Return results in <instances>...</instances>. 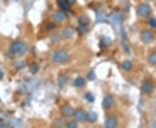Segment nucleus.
<instances>
[{
	"instance_id": "5",
	"label": "nucleus",
	"mask_w": 156,
	"mask_h": 128,
	"mask_svg": "<svg viewBox=\"0 0 156 128\" xmlns=\"http://www.w3.org/2000/svg\"><path fill=\"white\" fill-rule=\"evenodd\" d=\"M113 104H114V99H113V97L111 95H107L103 99V101H102V107H103V108L108 109V108L112 107Z\"/></svg>"
},
{
	"instance_id": "23",
	"label": "nucleus",
	"mask_w": 156,
	"mask_h": 128,
	"mask_svg": "<svg viewBox=\"0 0 156 128\" xmlns=\"http://www.w3.org/2000/svg\"><path fill=\"white\" fill-rule=\"evenodd\" d=\"M68 2L69 3V4H73L75 2V0H68Z\"/></svg>"
},
{
	"instance_id": "15",
	"label": "nucleus",
	"mask_w": 156,
	"mask_h": 128,
	"mask_svg": "<svg viewBox=\"0 0 156 128\" xmlns=\"http://www.w3.org/2000/svg\"><path fill=\"white\" fill-rule=\"evenodd\" d=\"M79 23H80L81 25H82V26H86V25H88V24L89 23V19L87 16H83L79 18Z\"/></svg>"
},
{
	"instance_id": "16",
	"label": "nucleus",
	"mask_w": 156,
	"mask_h": 128,
	"mask_svg": "<svg viewBox=\"0 0 156 128\" xmlns=\"http://www.w3.org/2000/svg\"><path fill=\"white\" fill-rule=\"evenodd\" d=\"M132 68H133V65L128 61H125L124 63H122V68L126 71H130L132 69Z\"/></svg>"
},
{
	"instance_id": "3",
	"label": "nucleus",
	"mask_w": 156,
	"mask_h": 128,
	"mask_svg": "<svg viewBox=\"0 0 156 128\" xmlns=\"http://www.w3.org/2000/svg\"><path fill=\"white\" fill-rule=\"evenodd\" d=\"M150 11H151V9H150L149 5H147L146 4H140L137 7V10H136L137 14L140 16H141V17H146V16H149Z\"/></svg>"
},
{
	"instance_id": "14",
	"label": "nucleus",
	"mask_w": 156,
	"mask_h": 128,
	"mask_svg": "<svg viewBox=\"0 0 156 128\" xmlns=\"http://www.w3.org/2000/svg\"><path fill=\"white\" fill-rule=\"evenodd\" d=\"M74 34V30L72 28H66L63 31V35L66 38H70Z\"/></svg>"
},
{
	"instance_id": "6",
	"label": "nucleus",
	"mask_w": 156,
	"mask_h": 128,
	"mask_svg": "<svg viewBox=\"0 0 156 128\" xmlns=\"http://www.w3.org/2000/svg\"><path fill=\"white\" fill-rule=\"evenodd\" d=\"M117 126V120L116 118L114 116H110L107 119L106 122H105V127L108 128H114Z\"/></svg>"
},
{
	"instance_id": "22",
	"label": "nucleus",
	"mask_w": 156,
	"mask_h": 128,
	"mask_svg": "<svg viewBox=\"0 0 156 128\" xmlns=\"http://www.w3.org/2000/svg\"><path fill=\"white\" fill-rule=\"evenodd\" d=\"M88 77L90 79V80H94V79H95V76L94 75V73L93 72H91L89 75H88Z\"/></svg>"
},
{
	"instance_id": "24",
	"label": "nucleus",
	"mask_w": 156,
	"mask_h": 128,
	"mask_svg": "<svg viewBox=\"0 0 156 128\" xmlns=\"http://www.w3.org/2000/svg\"><path fill=\"white\" fill-rule=\"evenodd\" d=\"M3 75H4V74H3V72L0 70V80L2 79V77H3Z\"/></svg>"
},
{
	"instance_id": "13",
	"label": "nucleus",
	"mask_w": 156,
	"mask_h": 128,
	"mask_svg": "<svg viewBox=\"0 0 156 128\" xmlns=\"http://www.w3.org/2000/svg\"><path fill=\"white\" fill-rule=\"evenodd\" d=\"M54 18H55V20L57 21V22H63V21L66 19V16H65L64 13H62L61 11H58V12H57V13L54 15Z\"/></svg>"
},
{
	"instance_id": "17",
	"label": "nucleus",
	"mask_w": 156,
	"mask_h": 128,
	"mask_svg": "<svg viewBox=\"0 0 156 128\" xmlns=\"http://www.w3.org/2000/svg\"><path fill=\"white\" fill-rule=\"evenodd\" d=\"M148 62L152 65H156V52H153L149 57H148Z\"/></svg>"
},
{
	"instance_id": "10",
	"label": "nucleus",
	"mask_w": 156,
	"mask_h": 128,
	"mask_svg": "<svg viewBox=\"0 0 156 128\" xmlns=\"http://www.w3.org/2000/svg\"><path fill=\"white\" fill-rule=\"evenodd\" d=\"M86 119L90 122V123H94L97 120V114L94 112H89L86 114Z\"/></svg>"
},
{
	"instance_id": "21",
	"label": "nucleus",
	"mask_w": 156,
	"mask_h": 128,
	"mask_svg": "<svg viewBox=\"0 0 156 128\" xmlns=\"http://www.w3.org/2000/svg\"><path fill=\"white\" fill-rule=\"evenodd\" d=\"M63 77H64V76H62H62L60 77V80H59V84H60L61 86H62V85L65 83V81H66V79H63Z\"/></svg>"
},
{
	"instance_id": "19",
	"label": "nucleus",
	"mask_w": 156,
	"mask_h": 128,
	"mask_svg": "<svg viewBox=\"0 0 156 128\" xmlns=\"http://www.w3.org/2000/svg\"><path fill=\"white\" fill-rule=\"evenodd\" d=\"M149 24H150V26H151V27H153V28H156V19L155 18L152 17V18L149 20Z\"/></svg>"
},
{
	"instance_id": "18",
	"label": "nucleus",
	"mask_w": 156,
	"mask_h": 128,
	"mask_svg": "<svg viewBox=\"0 0 156 128\" xmlns=\"http://www.w3.org/2000/svg\"><path fill=\"white\" fill-rule=\"evenodd\" d=\"M85 97H86V99H87L89 101H90V102H93L94 100V95H91L90 93H87V94H86V95H85Z\"/></svg>"
},
{
	"instance_id": "25",
	"label": "nucleus",
	"mask_w": 156,
	"mask_h": 128,
	"mask_svg": "<svg viewBox=\"0 0 156 128\" xmlns=\"http://www.w3.org/2000/svg\"><path fill=\"white\" fill-rule=\"evenodd\" d=\"M149 1H150V0H149Z\"/></svg>"
},
{
	"instance_id": "20",
	"label": "nucleus",
	"mask_w": 156,
	"mask_h": 128,
	"mask_svg": "<svg viewBox=\"0 0 156 128\" xmlns=\"http://www.w3.org/2000/svg\"><path fill=\"white\" fill-rule=\"evenodd\" d=\"M67 126H68V127H77V125L75 123V121H70V122H69Z\"/></svg>"
},
{
	"instance_id": "1",
	"label": "nucleus",
	"mask_w": 156,
	"mask_h": 128,
	"mask_svg": "<svg viewBox=\"0 0 156 128\" xmlns=\"http://www.w3.org/2000/svg\"><path fill=\"white\" fill-rule=\"evenodd\" d=\"M27 45L25 44V43L21 42V41H16L14 42L11 45V52L15 54V55H24L26 51H27Z\"/></svg>"
},
{
	"instance_id": "8",
	"label": "nucleus",
	"mask_w": 156,
	"mask_h": 128,
	"mask_svg": "<svg viewBox=\"0 0 156 128\" xmlns=\"http://www.w3.org/2000/svg\"><path fill=\"white\" fill-rule=\"evenodd\" d=\"M142 91L146 94H150L154 91V85L149 82V81H146L143 85H142Z\"/></svg>"
},
{
	"instance_id": "4",
	"label": "nucleus",
	"mask_w": 156,
	"mask_h": 128,
	"mask_svg": "<svg viewBox=\"0 0 156 128\" xmlns=\"http://www.w3.org/2000/svg\"><path fill=\"white\" fill-rule=\"evenodd\" d=\"M140 37H141V40L143 43H150L154 41V35L151 31H145L141 33L140 35Z\"/></svg>"
},
{
	"instance_id": "7",
	"label": "nucleus",
	"mask_w": 156,
	"mask_h": 128,
	"mask_svg": "<svg viewBox=\"0 0 156 128\" xmlns=\"http://www.w3.org/2000/svg\"><path fill=\"white\" fill-rule=\"evenodd\" d=\"M75 118L77 121H84L86 119V113L82 109H77L74 112Z\"/></svg>"
},
{
	"instance_id": "11",
	"label": "nucleus",
	"mask_w": 156,
	"mask_h": 128,
	"mask_svg": "<svg viewBox=\"0 0 156 128\" xmlns=\"http://www.w3.org/2000/svg\"><path fill=\"white\" fill-rule=\"evenodd\" d=\"M58 5L60 6V8L62 9L63 11H69V3L68 2V0H57Z\"/></svg>"
},
{
	"instance_id": "9",
	"label": "nucleus",
	"mask_w": 156,
	"mask_h": 128,
	"mask_svg": "<svg viewBox=\"0 0 156 128\" xmlns=\"http://www.w3.org/2000/svg\"><path fill=\"white\" fill-rule=\"evenodd\" d=\"M62 114L67 117H70V116L74 115V110L69 106H64L62 108Z\"/></svg>"
},
{
	"instance_id": "2",
	"label": "nucleus",
	"mask_w": 156,
	"mask_h": 128,
	"mask_svg": "<svg viewBox=\"0 0 156 128\" xmlns=\"http://www.w3.org/2000/svg\"><path fill=\"white\" fill-rule=\"evenodd\" d=\"M52 59H53L54 62H56L57 63H65V62L68 61L69 55L64 50H58V51H56L53 54Z\"/></svg>"
},
{
	"instance_id": "12",
	"label": "nucleus",
	"mask_w": 156,
	"mask_h": 128,
	"mask_svg": "<svg viewBox=\"0 0 156 128\" xmlns=\"http://www.w3.org/2000/svg\"><path fill=\"white\" fill-rule=\"evenodd\" d=\"M86 84V80L84 78L82 77H78L77 78L75 81H74V85L77 87H84V85Z\"/></svg>"
}]
</instances>
